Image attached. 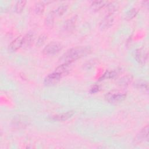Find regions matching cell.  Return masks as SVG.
Segmentation results:
<instances>
[{"label":"cell","instance_id":"cell-17","mask_svg":"<svg viewBox=\"0 0 149 149\" xmlns=\"http://www.w3.org/2000/svg\"><path fill=\"white\" fill-rule=\"evenodd\" d=\"M45 9V5L42 2H38L35 5V12L37 14H42Z\"/></svg>","mask_w":149,"mask_h":149},{"label":"cell","instance_id":"cell-5","mask_svg":"<svg viewBox=\"0 0 149 149\" xmlns=\"http://www.w3.org/2000/svg\"><path fill=\"white\" fill-rule=\"evenodd\" d=\"M61 77L62 76L60 74L54 72L52 73L49 74L45 77L44 80V83L45 86H54L58 83Z\"/></svg>","mask_w":149,"mask_h":149},{"label":"cell","instance_id":"cell-1","mask_svg":"<svg viewBox=\"0 0 149 149\" xmlns=\"http://www.w3.org/2000/svg\"><path fill=\"white\" fill-rule=\"evenodd\" d=\"M91 51L89 47L80 46L72 48L64 53L60 58L61 62L63 63H72L77 59L88 54Z\"/></svg>","mask_w":149,"mask_h":149},{"label":"cell","instance_id":"cell-10","mask_svg":"<svg viewBox=\"0 0 149 149\" xmlns=\"http://www.w3.org/2000/svg\"><path fill=\"white\" fill-rule=\"evenodd\" d=\"M23 37L20 36L14 39L9 45L10 50L12 51H16L20 47H22Z\"/></svg>","mask_w":149,"mask_h":149},{"label":"cell","instance_id":"cell-14","mask_svg":"<svg viewBox=\"0 0 149 149\" xmlns=\"http://www.w3.org/2000/svg\"><path fill=\"white\" fill-rule=\"evenodd\" d=\"M68 9V5L66 4H62L59 6L54 11L55 16H62L63 15Z\"/></svg>","mask_w":149,"mask_h":149},{"label":"cell","instance_id":"cell-19","mask_svg":"<svg viewBox=\"0 0 149 149\" xmlns=\"http://www.w3.org/2000/svg\"><path fill=\"white\" fill-rule=\"evenodd\" d=\"M136 87L138 88L143 90L144 91L148 90V84H147V83H146L144 81H140L137 82L136 84Z\"/></svg>","mask_w":149,"mask_h":149},{"label":"cell","instance_id":"cell-15","mask_svg":"<svg viewBox=\"0 0 149 149\" xmlns=\"http://www.w3.org/2000/svg\"><path fill=\"white\" fill-rule=\"evenodd\" d=\"M55 16V14L54 13V11H52L46 17L45 23L48 26H51L53 24Z\"/></svg>","mask_w":149,"mask_h":149},{"label":"cell","instance_id":"cell-9","mask_svg":"<svg viewBox=\"0 0 149 149\" xmlns=\"http://www.w3.org/2000/svg\"><path fill=\"white\" fill-rule=\"evenodd\" d=\"M74 115V112L73 111H68L66 112H63L59 114H57L52 116V119L54 121H65L70 118Z\"/></svg>","mask_w":149,"mask_h":149},{"label":"cell","instance_id":"cell-3","mask_svg":"<svg viewBox=\"0 0 149 149\" xmlns=\"http://www.w3.org/2000/svg\"><path fill=\"white\" fill-rule=\"evenodd\" d=\"M62 48L61 44L58 42H51L42 49V54L45 55H53L58 53Z\"/></svg>","mask_w":149,"mask_h":149},{"label":"cell","instance_id":"cell-4","mask_svg":"<svg viewBox=\"0 0 149 149\" xmlns=\"http://www.w3.org/2000/svg\"><path fill=\"white\" fill-rule=\"evenodd\" d=\"M135 59L136 61L141 65H144L148 58V52L144 48H140L135 51Z\"/></svg>","mask_w":149,"mask_h":149},{"label":"cell","instance_id":"cell-18","mask_svg":"<svg viewBox=\"0 0 149 149\" xmlns=\"http://www.w3.org/2000/svg\"><path fill=\"white\" fill-rule=\"evenodd\" d=\"M137 13V10L136 8H132L130 9L126 14V19L130 20L133 19Z\"/></svg>","mask_w":149,"mask_h":149},{"label":"cell","instance_id":"cell-13","mask_svg":"<svg viewBox=\"0 0 149 149\" xmlns=\"http://www.w3.org/2000/svg\"><path fill=\"white\" fill-rule=\"evenodd\" d=\"M148 126L147 125L146 126L144 127L137 134L136 139L138 141H142L145 140L146 139L148 138Z\"/></svg>","mask_w":149,"mask_h":149},{"label":"cell","instance_id":"cell-7","mask_svg":"<svg viewBox=\"0 0 149 149\" xmlns=\"http://www.w3.org/2000/svg\"><path fill=\"white\" fill-rule=\"evenodd\" d=\"M76 21H77L76 16H74L69 18V19H68L63 24V30L68 33L72 32L75 27Z\"/></svg>","mask_w":149,"mask_h":149},{"label":"cell","instance_id":"cell-16","mask_svg":"<svg viewBox=\"0 0 149 149\" xmlns=\"http://www.w3.org/2000/svg\"><path fill=\"white\" fill-rule=\"evenodd\" d=\"M26 1H19L16 2L15 6V11L17 13H20L22 12L23 10L25 5H26Z\"/></svg>","mask_w":149,"mask_h":149},{"label":"cell","instance_id":"cell-2","mask_svg":"<svg viewBox=\"0 0 149 149\" xmlns=\"http://www.w3.org/2000/svg\"><path fill=\"white\" fill-rule=\"evenodd\" d=\"M126 97V94L123 91L112 90L107 93L105 95V99L109 103H118L123 101Z\"/></svg>","mask_w":149,"mask_h":149},{"label":"cell","instance_id":"cell-23","mask_svg":"<svg viewBox=\"0 0 149 149\" xmlns=\"http://www.w3.org/2000/svg\"><path fill=\"white\" fill-rule=\"evenodd\" d=\"M99 90V87L97 85H94V86H93L90 90V93H97V91H98Z\"/></svg>","mask_w":149,"mask_h":149},{"label":"cell","instance_id":"cell-8","mask_svg":"<svg viewBox=\"0 0 149 149\" xmlns=\"http://www.w3.org/2000/svg\"><path fill=\"white\" fill-rule=\"evenodd\" d=\"M71 69V63H63L55 69V72L62 76L68 74L70 72Z\"/></svg>","mask_w":149,"mask_h":149},{"label":"cell","instance_id":"cell-12","mask_svg":"<svg viewBox=\"0 0 149 149\" xmlns=\"http://www.w3.org/2000/svg\"><path fill=\"white\" fill-rule=\"evenodd\" d=\"M108 2L104 1H95L91 4V7L93 10L97 11L107 5Z\"/></svg>","mask_w":149,"mask_h":149},{"label":"cell","instance_id":"cell-11","mask_svg":"<svg viewBox=\"0 0 149 149\" xmlns=\"http://www.w3.org/2000/svg\"><path fill=\"white\" fill-rule=\"evenodd\" d=\"M33 41H34V35L31 33H29L26 34L24 37H23L22 47L24 48H28L32 44Z\"/></svg>","mask_w":149,"mask_h":149},{"label":"cell","instance_id":"cell-6","mask_svg":"<svg viewBox=\"0 0 149 149\" xmlns=\"http://www.w3.org/2000/svg\"><path fill=\"white\" fill-rule=\"evenodd\" d=\"M111 14L112 13H109L108 15L104 17L100 23V28L101 30L108 29L112 26L114 19Z\"/></svg>","mask_w":149,"mask_h":149},{"label":"cell","instance_id":"cell-22","mask_svg":"<svg viewBox=\"0 0 149 149\" xmlns=\"http://www.w3.org/2000/svg\"><path fill=\"white\" fill-rule=\"evenodd\" d=\"M131 79L130 77H127V76H126V77H123L122 79H120V83L121 85H126V84H127L130 81H131Z\"/></svg>","mask_w":149,"mask_h":149},{"label":"cell","instance_id":"cell-21","mask_svg":"<svg viewBox=\"0 0 149 149\" xmlns=\"http://www.w3.org/2000/svg\"><path fill=\"white\" fill-rule=\"evenodd\" d=\"M117 74V72L115 71H107L104 73L102 78L103 79H111L115 77Z\"/></svg>","mask_w":149,"mask_h":149},{"label":"cell","instance_id":"cell-20","mask_svg":"<svg viewBox=\"0 0 149 149\" xmlns=\"http://www.w3.org/2000/svg\"><path fill=\"white\" fill-rule=\"evenodd\" d=\"M47 40V36L44 34H41L38 39H37V45L40 47L41 45H43V44L45 42V41H46Z\"/></svg>","mask_w":149,"mask_h":149}]
</instances>
